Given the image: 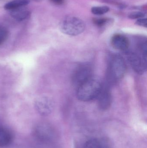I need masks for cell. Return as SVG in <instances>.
Masks as SVG:
<instances>
[{
    "mask_svg": "<svg viewBox=\"0 0 147 148\" xmlns=\"http://www.w3.org/2000/svg\"><path fill=\"white\" fill-rule=\"evenodd\" d=\"M92 74L93 70L90 64H81L75 69L72 74V83L76 87H78L83 83L93 77Z\"/></svg>",
    "mask_w": 147,
    "mask_h": 148,
    "instance_id": "5",
    "label": "cell"
},
{
    "mask_svg": "<svg viewBox=\"0 0 147 148\" xmlns=\"http://www.w3.org/2000/svg\"><path fill=\"white\" fill-rule=\"evenodd\" d=\"M14 135L10 130L0 127V148L9 146L14 141Z\"/></svg>",
    "mask_w": 147,
    "mask_h": 148,
    "instance_id": "11",
    "label": "cell"
},
{
    "mask_svg": "<svg viewBox=\"0 0 147 148\" xmlns=\"http://www.w3.org/2000/svg\"><path fill=\"white\" fill-rule=\"evenodd\" d=\"M128 59L134 71L139 74L144 73L147 69V59L140 53L135 52L128 53Z\"/></svg>",
    "mask_w": 147,
    "mask_h": 148,
    "instance_id": "6",
    "label": "cell"
},
{
    "mask_svg": "<svg viewBox=\"0 0 147 148\" xmlns=\"http://www.w3.org/2000/svg\"><path fill=\"white\" fill-rule=\"evenodd\" d=\"M30 3L29 0H13L7 3L3 6L6 10H10L25 7Z\"/></svg>",
    "mask_w": 147,
    "mask_h": 148,
    "instance_id": "13",
    "label": "cell"
},
{
    "mask_svg": "<svg viewBox=\"0 0 147 148\" xmlns=\"http://www.w3.org/2000/svg\"><path fill=\"white\" fill-rule=\"evenodd\" d=\"M127 66L123 58L119 55L111 57L109 62L108 74L110 79L115 81L123 77L127 72Z\"/></svg>",
    "mask_w": 147,
    "mask_h": 148,
    "instance_id": "4",
    "label": "cell"
},
{
    "mask_svg": "<svg viewBox=\"0 0 147 148\" xmlns=\"http://www.w3.org/2000/svg\"><path fill=\"white\" fill-rule=\"evenodd\" d=\"M98 106L100 109L107 110L110 108L112 101L111 92L108 87H103L98 97Z\"/></svg>",
    "mask_w": 147,
    "mask_h": 148,
    "instance_id": "8",
    "label": "cell"
},
{
    "mask_svg": "<svg viewBox=\"0 0 147 148\" xmlns=\"http://www.w3.org/2000/svg\"><path fill=\"white\" fill-rule=\"evenodd\" d=\"M135 23L137 25L140 26H141L142 27H147V22L146 18L143 17V18H140V19H137Z\"/></svg>",
    "mask_w": 147,
    "mask_h": 148,
    "instance_id": "18",
    "label": "cell"
},
{
    "mask_svg": "<svg viewBox=\"0 0 147 148\" xmlns=\"http://www.w3.org/2000/svg\"><path fill=\"white\" fill-rule=\"evenodd\" d=\"M85 28L84 22L76 16L65 17L60 24V29L61 32L71 36H76L82 34Z\"/></svg>",
    "mask_w": 147,
    "mask_h": 148,
    "instance_id": "3",
    "label": "cell"
},
{
    "mask_svg": "<svg viewBox=\"0 0 147 148\" xmlns=\"http://www.w3.org/2000/svg\"><path fill=\"white\" fill-rule=\"evenodd\" d=\"M9 32L5 27L0 26V46L5 42L8 36Z\"/></svg>",
    "mask_w": 147,
    "mask_h": 148,
    "instance_id": "16",
    "label": "cell"
},
{
    "mask_svg": "<svg viewBox=\"0 0 147 148\" xmlns=\"http://www.w3.org/2000/svg\"><path fill=\"white\" fill-rule=\"evenodd\" d=\"M51 2L57 5H62L64 3V0H50Z\"/></svg>",
    "mask_w": 147,
    "mask_h": 148,
    "instance_id": "19",
    "label": "cell"
},
{
    "mask_svg": "<svg viewBox=\"0 0 147 148\" xmlns=\"http://www.w3.org/2000/svg\"><path fill=\"white\" fill-rule=\"evenodd\" d=\"M35 107L39 114L42 116H47L53 109V102L48 97H41L35 102Z\"/></svg>",
    "mask_w": 147,
    "mask_h": 148,
    "instance_id": "7",
    "label": "cell"
},
{
    "mask_svg": "<svg viewBox=\"0 0 147 148\" xmlns=\"http://www.w3.org/2000/svg\"><path fill=\"white\" fill-rule=\"evenodd\" d=\"M81 148H112V143L104 137L91 138L83 143Z\"/></svg>",
    "mask_w": 147,
    "mask_h": 148,
    "instance_id": "9",
    "label": "cell"
},
{
    "mask_svg": "<svg viewBox=\"0 0 147 148\" xmlns=\"http://www.w3.org/2000/svg\"><path fill=\"white\" fill-rule=\"evenodd\" d=\"M10 15L12 18L17 21H22L27 19L30 16L31 12L26 8H19L14 10H10Z\"/></svg>",
    "mask_w": 147,
    "mask_h": 148,
    "instance_id": "12",
    "label": "cell"
},
{
    "mask_svg": "<svg viewBox=\"0 0 147 148\" xmlns=\"http://www.w3.org/2000/svg\"><path fill=\"white\" fill-rule=\"evenodd\" d=\"M145 15H146L143 12L135 11L130 13L128 17L131 19H139L145 17Z\"/></svg>",
    "mask_w": 147,
    "mask_h": 148,
    "instance_id": "17",
    "label": "cell"
},
{
    "mask_svg": "<svg viewBox=\"0 0 147 148\" xmlns=\"http://www.w3.org/2000/svg\"><path fill=\"white\" fill-rule=\"evenodd\" d=\"M110 8L108 6H96L91 8V12L96 15H102L109 11Z\"/></svg>",
    "mask_w": 147,
    "mask_h": 148,
    "instance_id": "14",
    "label": "cell"
},
{
    "mask_svg": "<svg viewBox=\"0 0 147 148\" xmlns=\"http://www.w3.org/2000/svg\"><path fill=\"white\" fill-rule=\"evenodd\" d=\"M102 86L99 80L91 77L77 87V97L82 101H92L97 98Z\"/></svg>",
    "mask_w": 147,
    "mask_h": 148,
    "instance_id": "2",
    "label": "cell"
},
{
    "mask_svg": "<svg viewBox=\"0 0 147 148\" xmlns=\"http://www.w3.org/2000/svg\"><path fill=\"white\" fill-rule=\"evenodd\" d=\"M112 47L120 51H125L128 49L129 41L127 37L121 34H116L111 39Z\"/></svg>",
    "mask_w": 147,
    "mask_h": 148,
    "instance_id": "10",
    "label": "cell"
},
{
    "mask_svg": "<svg viewBox=\"0 0 147 148\" xmlns=\"http://www.w3.org/2000/svg\"><path fill=\"white\" fill-rule=\"evenodd\" d=\"M33 134L37 148H59L56 130L48 123H38L34 128Z\"/></svg>",
    "mask_w": 147,
    "mask_h": 148,
    "instance_id": "1",
    "label": "cell"
},
{
    "mask_svg": "<svg viewBox=\"0 0 147 148\" xmlns=\"http://www.w3.org/2000/svg\"><path fill=\"white\" fill-rule=\"evenodd\" d=\"M110 21L109 18H95L93 20L94 24L99 27H102L106 26Z\"/></svg>",
    "mask_w": 147,
    "mask_h": 148,
    "instance_id": "15",
    "label": "cell"
}]
</instances>
